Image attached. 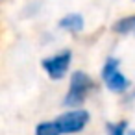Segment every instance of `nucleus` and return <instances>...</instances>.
Listing matches in <instances>:
<instances>
[{"label":"nucleus","mask_w":135,"mask_h":135,"mask_svg":"<svg viewBox=\"0 0 135 135\" xmlns=\"http://www.w3.org/2000/svg\"><path fill=\"white\" fill-rule=\"evenodd\" d=\"M56 122L59 124L61 133H78L89 122V113L83 111V109H72V111L57 117Z\"/></svg>","instance_id":"obj_3"},{"label":"nucleus","mask_w":135,"mask_h":135,"mask_svg":"<svg viewBox=\"0 0 135 135\" xmlns=\"http://www.w3.org/2000/svg\"><path fill=\"white\" fill-rule=\"evenodd\" d=\"M91 89H93V80L83 70H74L70 76V87H69V93L63 100V105L78 107L80 104H83V100Z\"/></svg>","instance_id":"obj_1"},{"label":"nucleus","mask_w":135,"mask_h":135,"mask_svg":"<svg viewBox=\"0 0 135 135\" xmlns=\"http://www.w3.org/2000/svg\"><path fill=\"white\" fill-rule=\"evenodd\" d=\"M128 135H135V129H133V131H129V133H128Z\"/></svg>","instance_id":"obj_9"},{"label":"nucleus","mask_w":135,"mask_h":135,"mask_svg":"<svg viewBox=\"0 0 135 135\" xmlns=\"http://www.w3.org/2000/svg\"><path fill=\"white\" fill-rule=\"evenodd\" d=\"M131 98H135V91H133V94H131Z\"/></svg>","instance_id":"obj_10"},{"label":"nucleus","mask_w":135,"mask_h":135,"mask_svg":"<svg viewBox=\"0 0 135 135\" xmlns=\"http://www.w3.org/2000/svg\"><path fill=\"white\" fill-rule=\"evenodd\" d=\"M57 24H59V28L69 30V32H81L83 30V17L78 15V13H69Z\"/></svg>","instance_id":"obj_5"},{"label":"nucleus","mask_w":135,"mask_h":135,"mask_svg":"<svg viewBox=\"0 0 135 135\" xmlns=\"http://www.w3.org/2000/svg\"><path fill=\"white\" fill-rule=\"evenodd\" d=\"M35 135H61V128L56 120L52 122H41L35 128Z\"/></svg>","instance_id":"obj_7"},{"label":"nucleus","mask_w":135,"mask_h":135,"mask_svg":"<svg viewBox=\"0 0 135 135\" xmlns=\"http://www.w3.org/2000/svg\"><path fill=\"white\" fill-rule=\"evenodd\" d=\"M113 30L117 33H129V32H135V15H129V17H124L120 21L115 22Z\"/></svg>","instance_id":"obj_6"},{"label":"nucleus","mask_w":135,"mask_h":135,"mask_svg":"<svg viewBox=\"0 0 135 135\" xmlns=\"http://www.w3.org/2000/svg\"><path fill=\"white\" fill-rule=\"evenodd\" d=\"M70 57H72V54H70L69 50H63V52H59V54H56V56H52V57L43 59L41 65H43V69L46 70V74H48L52 80H61V78L65 76V72L69 70Z\"/></svg>","instance_id":"obj_4"},{"label":"nucleus","mask_w":135,"mask_h":135,"mask_svg":"<svg viewBox=\"0 0 135 135\" xmlns=\"http://www.w3.org/2000/svg\"><path fill=\"white\" fill-rule=\"evenodd\" d=\"M126 128H128V124L124 122V120H120V122H107L105 124V129H107V133L109 135H128L126 133Z\"/></svg>","instance_id":"obj_8"},{"label":"nucleus","mask_w":135,"mask_h":135,"mask_svg":"<svg viewBox=\"0 0 135 135\" xmlns=\"http://www.w3.org/2000/svg\"><path fill=\"white\" fill-rule=\"evenodd\" d=\"M102 80L107 85V89L113 91V93H124L128 89V85H129V81L126 80V76L120 72V61L115 59V57H109L104 63Z\"/></svg>","instance_id":"obj_2"}]
</instances>
